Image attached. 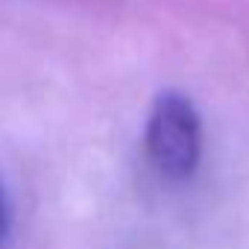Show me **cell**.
Returning <instances> with one entry per match:
<instances>
[{
  "label": "cell",
  "mask_w": 249,
  "mask_h": 249,
  "mask_svg": "<svg viewBox=\"0 0 249 249\" xmlns=\"http://www.w3.org/2000/svg\"><path fill=\"white\" fill-rule=\"evenodd\" d=\"M144 144L153 167L164 179L185 182L196 173L202 159V120L182 91H161L156 97L147 117Z\"/></svg>",
  "instance_id": "obj_1"
}]
</instances>
